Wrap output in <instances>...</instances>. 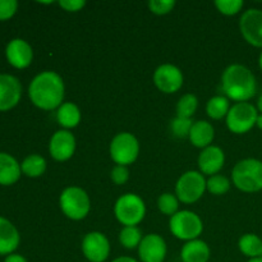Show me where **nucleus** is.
I'll return each mask as SVG.
<instances>
[{"label":"nucleus","mask_w":262,"mask_h":262,"mask_svg":"<svg viewBox=\"0 0 262 262\" xmlns=\"http://www.w3.org/2000/svg\"><path fill=\"white\" fill-rule=\"evenodd\" d=\"M20 170L25 176L30 177V178H37L41 177L46 170V160L40 155H32L27 156L25 160L20 164Z\"/></svg>","instance_id":"24"},{"label":"nucleus","mask_w":262,"mask_h":262,"mask_svg":"<svg viewBox=\"0 0 262 262\" xmlns=\"http://www.w3.org/2000/svg\"><path fill=\"white\" fill-rule=\"evenodd\" d=\"M49 151H50V155L54 160H69L76 151V138L67 129L56 130L50 138Z\"/></svg>","instance_id":"13"},{"label":"nucleus","mask_w":262,"mask_h":262,"mask_svg":"<svg viewBox=\"0 0 262 262\" xmlns=\"http://www.w3.org/2000/svg\"><path fill=\"white\" fill-rule=\"evenodd\" d=\"M174 7H176L174 0H150L148 2V9L156 15L168 14L174 9Z\"/></svg>","instance_id":"32"},{"label":"nucleus","mask_w":262,"mask_h":262,"mask_svg":"<svg viewBox=\"0 0 262 262\" xmlns=\"http://www.w3.org/2000/svg\"><path fill=\"white\" fill-rule=\"evenodd\" d=\"M20 174V164L9 154L0 152V184L12 186L18 182Z\"/></svg>","instance_id":"20"},{"label":"nucleus","mask_w":262,"mask_h":262,"mask_svg":"<svg viewBox=\"0 0 262 262\" xmlns=\"http://www.w3.org/2000/svg\"><path fill=\"white\" fill-rule=\"evenodd\" d=\"M81 110L74 102H63L56 112L58 123L67 130L76 128L81 123Z\"/></svg>","instance_id":"22"},{"label":"nucleus","mask_w":262,"mask_h":262,"mask_svg":"<svg viewBox=\"0 0 262 262\" xmlns=\"http://www.w3.org/2000/svg\"><path fill=\"white\" fill-rule=\"evenodd\" d=\"M245 3L242 0H216L215 7L217 8L222 14L224 15H234L242 10Z\"/></svg>","instance_id":"31"},{"label":"nucleus","mask_w":262,"mask_h":262,"mask_svg":"<svg viewBox=\"0 0 262 262\" xmlns=\"http://www.w3.org/2000/svg\"><path fill=\"white\" fill-rule=\"evenodd\" d=\"M158 207L164 215L173 216L178 212L179 200L173 193H163L158 200Z\"/></svg>","instance_id":"29"},{"label":"nucleus","mask_w":262,"mask_h":262,"mask_svg":"<svg viewBox=\"0 0 262 262\" xmlns=\"http://www.w3.org/2000/svg\"><path fill=\"white\" fill-rule=\"evenodd\" d=\"M188 137L194 147L204 150V148L211 146L215 137V129L211 123L206 122V120H199V122L193 123Z\"/></svg>","instance_id":"19"},{"label":"nucleus","mask_w":262,"mask_h":262,"mask_svg":"<svg viewBox=\"0 0 262 262\" xmlns=\"http://www.w3.org/2000/svg\"><path fill=\"white\" fill-rule=\"evenodd\" d=\"M169 228L174 237L189 242V241L197 239L201 235L204 230V223L196 212L183 210L170 217Z\"/></svg>","instance_id":"6"},{"label":"nucleus","mask_w":262,"mask_h":262,"mask_svg":"<svg viewBox=\"0 0 262 262\" xmlns=\"http://www.w3.org/2000/svg\"><path fill=\"white\" fill-rule=\"evenodd\" d=\"M86 5V2L84 0H60L59 2V7L63 8L66 12H72L76 13L82 10Z\"/></svg>","instance_id":"35"},{"label":"nucleus","mask_w":262,"mask_h":262,"mask_svg":"<svg viewBox=\"0 0 262 262\" xmlns=\"http://www.w3.org/2000/svg\"><path fill=\"white\" fill-rule=\"evenodd\" d=\"M229 100L224 96H214L207 101L206 113L211 119L220 120L229 113Z\"/></svg>","instance_id":"25"},{"label":"nucleus","mask_w":262,"mask_h":262,"mask_svg":"<svg viewBox=\"0 0 262 262\" xmlns=\"http://www.w3.org/2000/svg\"><path fill=\"white\" fill-rule=\"evenodd\" d=\"M192 125H193L192 119H186V118L177 117L176 119L171 120L170 128H171V132H173V135L176 136V137L184 138L189 136V132H191L192 129Z\"/></svg>","instance_id":"30"},{"label":"nucleus","mask_w":262,"mask_h":262,"mask_svg":"<svg viewBox=\"0 0 262 262\" xmlns=\"http://www.w3.org/2000/svg\"><path fill=\"white\" fill-rule=\"evenodd\" d=\"M239 30L245 40L255 48H262V10H246L239 20Z\"/></svg>","instance_id":"11"},{"label":"nucleus","mask_w":262,"mask_h":262,"mask_svg":"<svg viewBox=\"0 0 262 262\" xmlns=\"http://www.w3.org/2000/svg\"><path fill=\"white\" fill-rule=\"evenodd\" d=\"M114 214L124 227H137L146 215V205L137 194L125 193L115 202Z\"/></svg>","instance_id":"5"},{"label":"nucleus","mask_w":262,"mask_h":262,"mask_svg":"<svg viewBox=\"0 0 262 262\" xmlns=\"http://www.w3.org/2000/svg\"><path fill=\"white\" fill-rule=\"evenodd\" d=\"M22 96L19 79L10 74H0V112L17 106Z\"/></svg>","instance_id":"14"},{"label":"nucleus","mask_w":262,"mask_h":262,"mask_svg":"<svg viewBox=\"0 0 262 262\" xmlns=\"http://www.w3.org/2000/svg\"><path fill=\"white\" fill-rule=\"evenodd\" d=\"M199 106V100L193 94H186L179 99L177 104V117L191 119Z\"/></svg>","instance_id":"26"},{"label":"nucleus","mask_w":262,"mask_h":262,"mask_svg":"<svg viewBox=\"0 0 262 262\" xmlns=\"http://www.w3.org/2000/svg\"><path fill=\"white\" fill-rule=\"evenodd\" d=\"M258 64H260V68L262 71V53L260 54V58H258Z\"/></svg>","instance_id":"41"},{"label":"nucleus","mask_w":262,"mask_h":262,"mask_svg":"<svg viewBox=\"0 0 262 262\" xmlns=\"http://www.w3.org/2000/svg\"><path fill=\"white\" fill-rule=\"evenodd\" d=\"M257 109L260 110L261 114H262V95L260 97H258V100H257Z\"/></svg>","instance_id":"39"},{"label":"nucleus","mask_w":262,"mask_h":262,"mask_svg":"<svg viewBox=\"0 0 262 262\" xmlns=\"http://www.w3.org/2000/svg\"><path fill=\"white\" fill-rule=\"evenodd\" d=\"M18 3L15 0H0V20H8L15 14Z\"/></svg>","instance_id":"33"},{"label":"nucleus","mask_w":262,"mask_h":262,"mask_svg":"<svg viewBox=\"0 0 262 262\" xmlns=\"http://www.w3.org/2000/svg\"><path fill=\"white\" fill-rule=\"evenodd\" d=\"M206 182L201 171H186L176 184L177 197L183 204H193L199 201L206 191Z\"/></svg>","instance_id":"7"},{"label":"nucleus","mask_w":262,"mask_h":262,"mask_svg":"<svg viewBox=\"0 0 262 262\" xmlns=\"http://www.w3.org/2000/svg\"><path fill=\"white\" fill-rule=\"evenodd\" d=\"M20 235L8 219L0 216V256H9L18 248Z\"/></svg>","instance_id":"18"},{"label":"nucleus","mask_w":262,"mask_h":262,"mask_svg":"<svg viewBox=\"0 0 262 262\" xmlns=\"http://www.w3.org/2000/svg\"><path fill=\"white\" fill-rule=\"evenodd\" d=\"M110 178L117 186H123L129 179V170H128L127 166L115 165L110 173Z\"/></svg>","instance_id":"34"},{"label":"nucleus","mask_w":262,"mask_h":262,"mask_svg":"<svg viewBox=\"0 0 262 262\" xmlns=\"http://www.w3.org/2000/svg\"><path fill=\"white\" fill-rule=\"evenodd\" d=\"M181 257L183 262H207L210 258V248L204 241H189L182 248Z\"/></svg>","instance_id":"21"},{"label":"nucleus","mask_w":262,"mask_h":262,"mask_svg":"<svg viewBox=\"0 0 262 262\" xmlns=\"http://www.w3.org/2000/svg\"><path fill=\"white\" fill-rule=\"evenodd\" d=\"M230 188V182L227 177L224 176H212L207 179L206 182V189L211 194H215V196H222V194H225Z\"/></svg>","instance_id":"28"},{"label":"nucleus","mask_w":262,"mask_h":262,"mask_svg":"<svg viewBox=\"0 0 262 262\" xmlns=\"http://www.w3.org/2000/svg\"><path fill=\"white\" fill-rule=\"evenodd\" d=\"M225 163V154L217 146H209L204 148L199 156V168L202 174L206 176H216Z\"/></svg>","instance_id":"17"},{"label":"nucleus","mask_w":262,"mask_h":262,"mask_svg":"<svg viewBox=\"0 0 262 262\" xmlns=\"http://www.w3.org/2000/svg\"><path fill=\"white\" fill-rule=\"evenodd\" d=\"M5 55L10 66L17 69H25L32 63L33 51L27 41L23 38H13L7 45Z\"/></svg>","instance_id":"16"},{"label":"nucleus","mask_w":262,"mask_h":262,"mask_svg":"<svg viewBox=\"0 0 262 262\" xmlns=\"http://www.w3.org/2000/svg\"><path fill=\"white\" fill-rule=\"evenodd\" d=\"M112 262H137L135 258L132 257H127V256H123V257H118L115 260H113Z\"/></svg>","instance_id":"37"},{"label":"nucleus","mask_w":262,"mask_h":262,"mask_svg":"<svg viewBox=\"0 0 262 262\" xmlns=\"http://www.w3.org/2000/svg\"><path fill=\"white\" fill-rule=\"evenodd\" d=\"M138 154H140V143L132 133H118L112 140L110 156L117 165H130L137 160Z\"/></svg>","instance_id":"8"},{"label":"nucleus","mask_w":262,"mask_h":262,"mask_svg":"<svg viewBox=\"0 0 262 262\" xmlns=\"http://www.w3.org/2000/svg\"><path fill=\"white\" fill-rule=\"evenodd\" d=\"M222 89L229 99L237 102H247L257 91L255 74L242 64H232L222 76Z\"/></svg>","instance_id":"2"},{"label":"nucleus","mask_w":262,"mask_h":262,"mask_svg":"<svg viewBox=\"0 0 262 262\" xmlns=\"http://www.w3.org/2000/svg\"><path fill=\"white\" fill-rule=\"evenodd\" d=\"M248 262H262V257H257V258H250Z\"/></svg>","instance_id":"40"},{"label":"nucleus","mask_w":262,"mask_h":262,"mask_svg":"<svg viewBox=\"0 0 262 262\" xmlns=\"http://www.w3.org/2000/svg\"><path fill=\"white\" fill-rule=\"evenodd\" d=\"M4 262H27L22 255H18V253H12V255L7 256Z\"/></svg>","instance_id":"36"},{"label":"nucleus","mask_w":262,"mask_h":262,"mask_svg":"<svg viewBox=\"0 0 262 262\" xmlns=\"http://www.w3.org/2000/svg\"><path fill=\"white\" fill-rule=\"evenodd\" d=\"M142 238V232L137 227H124L119 233L120 243L128 250L138 248Z\"/></svg>","instance_id":"27"},{"label":"nucleus","mask_w":262,"mask_h":262,"mask_svg":"<svg viewBox=\"0 0 262 262\" xmlns=\"http://www.w3.org/2000/svg\"><path fill=\"white\" fill-rule=\"evenodd\" d=\"M64 92L63 78L53 71L41 72L31 81L28 87V96L32 104L42 110L59 109L63 104Z\"/></svg>","instance_id":"1"},{"label":"nucleus","mask_w":262,"mask_h":262,"mask_svg":"<svg viewBox=\"0 0 262 262\" xmlns=\"http://www.w3.org/2000/svg\"><path fill=\"white\" fill-rule=\"evenodd\" d=\"M258 112L250 102H237L227 115V127L235 135H245L256 125Z\"/></svg>","instance_id":"9"},{"label":"nucleus","mask_w":262,"mask_h":262,"mask_svg":"<svg viewBox=\"0 0 262 262\" xmlns=\"http://www.w3.org/2000/svg\"><path fill=\"white\" fill-rule=\"evenodd\" d=\"M241 252L250 258L262 257V239L253 233L242 235L238 242Z\"/></svg>","instance_id":"23"},{"label":"nucleus","mask_w":262,"mask_h":262,"mask_svg":"<svg viewBox=\"0 0 262 262\" xmlns=\"http://www.w3.org/2000/svg\"><path fill=\"white\" fill-rule=\"evenodd\" d=\"M256 125H257L260 129H262V114H258L257 120H256Z\"/></svg>","instance_id":"38"},{"label":"nucleus","mask_w":262,"mask_h":262,"mask_svg":"<svg viewBox=\"0 0 262 262\" xmlns=\"http://www.w3.org/2000/svg\"><path fill=\"white\" fill-rule=\"evenodd\" d=\"M138 256L142 262H163L166 256V243L159 234H147L138 246Z\"/></svg>","instance_id":"15"},{"label":"nucleus","mask_w":262,"mask_h":262,"mask_svg":"<svg viewBox=\"0 0 262 262\" xmlns=\"http://www.w3.org/2000/svg\"><path fill=\"white\" fill-rule=\"evenodd\" d=\"M183 82V73L173 64H163L154 72V83L164 94H174L179 91Z\"/></svg>","instance_id":"10"},{"label":"nucleus","mask_w":262,"mask_h":262,"mask_svg":"<svg viewBox=\"0 0 262 262\" xmlns=\"http://www.w3.org/2000/svg\"><path fill=\"white\" fill-rule=\"evenodd\" d=\"M232 181L239 191L255 193L262 189V161L245 159L235 164L232 170Z\"/></svg>","instance_id":"3"},{"label":"nucleus","mask_w":262,"mask_h":262,"mask_svg":"<svg viewBox=\"0 0 262 262\" xmlns=\"http://www.w3.org/2000/svg\"><path fill=\"white\" fill-rule=\"evenodd\" d=\"M82 252L90 262H104L110 255V243L105 234L91 232L82 241Z\"/></svg>","instance_id":"12"},{"label":"nucleus","mask_w":262,"mask_h":262,"mask_svg":"<svg viewBox=\"0 0 262 262\" xmlns=\"http://www.w3.org/2000/svg\"><path fill=\"white\" fill-rule=\"evenodd\" d=\"M59 205L68 219L82 220L91 210V201L84 189L79 187H67L60 194Z\"/></svg>","instance_id":"4"}]
</instances>
